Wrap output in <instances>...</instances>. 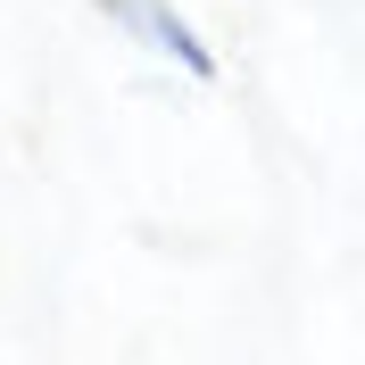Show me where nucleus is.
Listing matches in <instances>:
<instances>
[{
  "mask_svg": "<svg viewBox=\"0 0 365 365\" xmlns=\"http://www.w3.org/2000/svg\"><path fill=\"white\" fill-rule=\"evenodd\" d=\"M91 9H100L108 25H125V34H133L141 50H158V58H175L182 75H200V83L216 75V50L200 42V25L182 17L175 0H91Z\"/></svg>",
  "mask_w": 365,
  "mask_h": 365,
  "instance_id": "1",
  "label": "nucleus"
}]
</instances>
